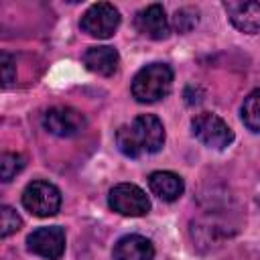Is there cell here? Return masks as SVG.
<instances>
[{"mask_svg": "<svg viewBox=\"0 0 260 260\" xmlns=\"http://www.w3.org/2000/svg\"><path fill=\"white\" fill-rule=\"evenodd\" d=\"M108 205L116 213L128 215V217H140L148 213L150 209V201L146 193L138 185H132V183H120L112 187L108 195Z\"/></svg>", "mask_w": 260, "mask_h": 260, "instance_id": "obj_5", "label": "cell"}, {"mask_svg": "<svg viewBox=\"0 0 260 260\" xmlns=\"http://www.w3.org/2000/svg\"><path fill=\"white\" fill-rule=\"evenodd\" d=\"M112 256L114 260H154V248L144 236L128 234L116 242Z\"/></svg>", "mask_w": 260, "mask_h": 260, "instance_id": "obj_11", "label": "cell"}, {"mask_svg": "<svg viewBox=\"0 0 260 260\" xmlns=\"http://www.w3.org/2000/svg\"><path fill=\"white\" fill-rule=\"evenodd\" d=\"M22 205L37 217H49L59 211L61 193L49 181H32L22 191Z\"/></svg>", "mask_w": 260, "mask_h": 260, "instance_id": "obj_3", "label": "cell"}, {"mask_svg": "<svg viewBox=\"0 0 260 260\" xmlns=\"http://www.w3.org/2000/svg\"><path fill=\"white\" fill-rule=\"evenodd\" d=\"M2 79H4V87H8L12 81H14V77H16V73H14V69H12V59L4 53L2 57Z\"/></svg>", "mask_w": 260, "mask_h": 260, "instance_id": "obj_18", "label": "cell"}, {"mask_svg": "<svg viewBox=\"0 0 260 260\" xmlns=\"http://www.w3.org/2000/svg\"><path fill=\"white\" fill-rule=\"evenodd\" d=\"M240 112L244 126L252 132H260V89H254L244 98Z\"/></svg>", "mask_w": 260, "mask_h": 260, "instance_id": "obj_14", "label": "cell"}, {"mask_svg": "<svg viewBox=\"0 0 260 260\" xmlns=\"http://www.w3.org/2000/svg\"><path fill=\"white\" fill-rule=\"evenodd\" d=\"M116 144L124 156L138 158L142 154H154L165 144V126L152 114H140L130 124H124L116 132Z\"/></svg>", "mask_w": 260, "mask_h": 260, "instance_id": "obj_1", "label": "cell"}, {"mask_svg": "<svg viewBox=\"0 0 260 260\" xmlns=\"http://www.w3.org/2000/svg\"><path fill=\"white\" fill-rule=\"evenodd\" d=\"M24 167V158L16 152H4L0 156V177L4 183H8L12 177H16Z\"/></svg>", "mask_w": 260, "mask_h": 260, "instance_id": "obj_15", "label": "cell"}, {"mask_svg": "<svg viewBox=\"0 0 260 260\" xmlns=\"http://www.w3.org/2000/svg\"><path fill=\"white\" fill-rule=\"evenodd\" d=\"M83 63L89 71L98 75H114L120 65V55L114 47L102 45V47H91L83 55Z\"/></svg>", "mask_w": 260, "mask_h": 260, "instance_id": "obj_12", "label": "cell"}, {"mask_svg": "<svg viewBox=\"0 0 260 260\" xmlns=\"http://www.w3.org/2000/svg\"><path fill=\"white\" fill-rule=\"evenodd\" d=\"M230 22L242 32L260 30V2H223Z\"/></svg>", "mask_w": 260, "mask_h": 260, "instance_id": "obj_10", "label": "cell"}, {"mask_svg": "<svg viewBox=\"0 0 260 260\" xmlns=\"http://www.w3.org/2000/svg\"><path fill=\"white\" fill-rule=\"evenodd\" d=\"M0 225H2V230H0L2 238H8L10 234H14V232H18V230H20L22 221H20L18 213H16L12 207L2 205V209H0Z\"/></svg>", "mask_w": 260, "mask_h": 260, "instance_id": "obj_17", "label": "cell"}, {"mask_svg": "<svg viewBox=\"0 0 260 260\" xmlns=\"http://www.w3.org/2000/svg\"><path fill=\"white\" fill-rule=\"evenodd\" d=\"M171 85H173V69L167 63H150L134 75L132 95L140 104H154L171 91Z\"/></svg>", "mask_w": 260, "mask_h": 260, "instance_id": "obj_2", "label": "cell"}, {"mask_svg": "<svg viewBox=\"0 0 260 260\" xmlns=\"http://www.w3.org/2000/svg\"><path fill=\"white\" fill-rule=\"evenodd\" d=\"M81 28L83 32H87L89 37H95V39H110L118 24H120V12L114 4H108V2H98V4H91L83 16H81Z\"/></svg>", "mask_w": 260, "mask_h": 260, "instance_id": "obj_6", "label": "cell"}, {"mask_svg": "<svg viewBox=\"0 0 260 260\" xmlns=\"http://www.w3.org/2000/svg\"><path fill=\"white\" fill-rule=\"evenodd\" d=\"M148 187L162 201H175L185 191L183 179L177 173H171V171H154V173H150Z\"/></svg>", "mask_w": 260, "mask_h": 260, "instance_id": "obj_13", "label": "cell"}, {"mask_svg": "<svg viewBox=\"0 0 260 260\" xmlns=\"http://www.w3.org/2000/svg\"><path fill=\"white\" fill-rule=\"evenodd\" d=\"M134 24L140 35L152 39V41H162L171 32L169 18L165 14V8L160 4H148L146 8L138 10L134 16Z\"/></svg>", "mask_w": 260, "mask_h": 260, "instance_id": "obj_9", "label": "cell"}, {"mask_svg": "<svg viewBox=\"0 0 260 260\" xmlns=\"http://www.w3.org/2000/svg\"><path fill=\"white\" fill-rule=\"evenodd\" d=\"M26 248L45 260H59L65 252V232L59 225L39 228L26 238Z\"/></svg>", "mask_w": 260, "mask_h": 260, "instance_id": "obj_8", "label": "cell"}, {"mask_svg": "<svg viewBox=\"0 0 260 260\" xmlns=\"http://www.w3.org/2000/svg\"><path fill=\"white\" fill-rule=\"evenodd\" d=\"M197 20H199V12H197L195 8H191V6H185V8H179V10L175 12V16H173V26H175V30H179V32H189V30L197 24Z\"/></svg>", "mask_w": 260, "mask_h": 260, "instance_id": "obj_16", "label": "cell"}, {"mask_svg": "<svg viewBox=\"0 0 260 260\" xmlns=\"http://www.w3.org/2000/svg\"><path fill=\"white\" fill-rule=\"evenodd\" d=\"M85 126V118L79 110L69 106H55L43 114V128L59 138L77 136Z\"/></svg>", "mask_w": 260, "mask_h": 260, "instance_id": "obj_7", "label": "cell"}, {"mask_svg": "<svg viewBox=\"0 0 260 260\" xmlns=\"http://www.w3.org/2000/svg\"><path fill=\"white\" fill-rule=\"evenodd\" d=\"M191 130H193V136L209 148L221 150V148H225L234 142L232 128L219 116L209 114V112H203V114L195 116L193 122H191Z\"/></svg>", "mask_w": 260, "mask_h": 260, "instance_id": "obj_4", "label": "cell"}]
</instances>
